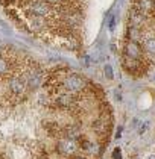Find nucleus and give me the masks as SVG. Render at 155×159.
<instances>
[{"instance_id": "1", "label": "nucleus", "mask_w": 155, "mask_h": 159, "mask_svg": "<svg viewBox=\"0 0 155 159\" xmlns=\"http://www.w3.org/2000/svg\"><path fill=\"white\" fill-rule=\"evenodd\" d=\"M113 120L104 89L85 76L0 50V159H99Z\"/></svg>"}, {"instance_id": "2", "label": "nucleus", "mask_w": 155, "mask_h": 159, "mask_svg": "<svg viewBox=\"0 0 155 159\" xmlns=\"http://www.w3.org/2000/svg\"><path fill=\"white\" fill-rule=\"evenodd\" d=\"M93 0H0L20 29L65 50L82 49L84 27Z\"/></svg>"}, {"instance_id": "3", "label": "nucleus", "mask_w": 155, "mask_h": 159, "mask_svg": "<svg viewBox=\"0 0 155 159\" xmlns=\"http://www.w3.org/2000/svg\"><path fill=\"white\" fill-rule=\"evenodd\" d=\"M122 67L135 77L155 68V0H132L123 41Z\"/></svg>"}, {"instance_id": "4", "label": "nucleus", "mask_w": 155, "mask_h": 159, "mask_svg": "<svg viewBox=\"0 0 155 159\" xmlns=\"http://www.w3.org/2000/svg\"><path fill=\"white\" fill-rule=\"evenodd\" d=\"M113 156H114V159H122V153H120V148H116V150H114V155H113Z\"/></svg>"}, {"instance_id": "5", "label": "nucleus", "mask_w": 155, "mask_h": 159, "mask_svg": "<svg viewBox=\"0 0 155 159\" xmlns=\"http://www.w3.org/2000/svg\"><path fill=\"white\" fill-rule=\"evenodd\" d=\"M105 71H107V76L111 79L113 77V71H111V67H105Z\"/></svg>"}, {"instance_id": "6", "label": "nucleus", "mask_w": 155, "mask_h": 159, "mask_svg": "<svg viewBox=\"0 0 155 159\" xmlns=\"http://www.w3.org/2000/svg\"><path fill=\"white\" fill-rule=\"evenodd\" d=\"M148 159H155V155H151V156H149Z\"/></svg>"}]
</instances>
